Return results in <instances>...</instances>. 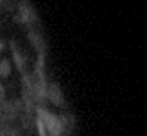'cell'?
<instances>
[{
	"label": "cell",
	"mask_w": 147,
	"mask_h": 136,
	"mask_svg": "<svg viewBox=\"0 0 147 136\" xmlns=\"http://www.w3.org/2000/svg\"><path fill=\"white\" fill-rule=\"evenodd\" d=\"M38 125H40V130H43L45 136H62L63 135L60 117L49 112L45 108L38 109Z\"/></svg>",
	"instance_id": "cell-1"
},
{
	"label": "cell",
	"mask_w": 147,
	"mask_h": 136,
	"mask_svg": "<svg viewBox=\"0 0 147 136\" xmlns=\"http://www.w3.org/2000/svg\"><path fill=\"white\" fill-rule=\"evenodd\" d=\"M14 21H18L19 24H24V25H32V24H35V22L38 21V16H36L35 8L32 6V3H30L29 0H22V2L18 3Z\"/></svg>",
	"instance_id": "cell-2"
},
{
	"label": "cell",
	"mask_w": 147,
	"mask_h": 136,
	"mask_svg": "<svg viewBox=\"0 0 147 136\" xmlns=\"http://www.w3.org/2000/svg\"><path fill=\"white\" fill-rule=\"evenodd\" d=\"M16 117H19V103H16V101H2L0 103V120L13 122Z\"/></svg>",
	"instance_id": "cell-3"
},
{
	"label": "cell",
	"mask_w": 147,
	"mask_h": 136,
	"mask_svg": "<svg viewBox=\"0 0 147 136\" xmlns=\"http://www.w3.org/2000/svg\"><path fill=\"white\" fill-rule=\"evenodd\" d=\"M46 98L55 106H63L65 104L63 90L60 89V85L57 82H51V84L46 85Z\"/></svg>",
	"instance_id": "cell-4"
},
{
	"label": "cell",
	"mask_w": 147,
	"mask_h": 136,
	"mask_svg": "<svg viewBox=\"0 0 147 136\" xmlns=\"http://www.w3.org/2000/svg\"><path fill=\"white\" fill-rule=\"evenodd\" d=\"M29 38H30V43L43 54V51H45V40H43V35L40 33V32H36V30H32L29 33Z\"/></svg>",
	"instance_id": "cell-5"
},
{
	"label": "cell",
	"mask_w": 147,
	"mask_h": 136,
	"mask_svg": "<svg viewBox=\"0 0 147 136\" xmlns=\"http://www.w3.org/2000/svg\"><path fill=\"white\" fill-rule=\"evenodd\" d=\"M11 49H13V57H14V62H16L18 68L22 71L24 66H26V57H24V54L21 52V51L14 46V44H11Z\"/></svg>",
	"instance_id": "cell-6"
},
{
	"label": "cell",
	"mask_w": 147,
	"mask_h": 136,
	"mask_svg": "<svg viewBox=\"0 0 147 136\" xmlns=\"http://www.w3.org/2000/svg\"><path fill=\"white\" fill-rule=\"evenodd\" d=\"M13 68L8 59H0V78H8L11 74Z\"/></svg>",
	"instance_id": "cell-7"
},
{
	"label": "cell",
	"mask_w": 147,
	"mask_h": 136,
	"mask_svg": "<svg viewBox=\"0 0 147 136\" xmlns=\"http://www.w3.org/2000/svg\"><path fill=\"white\" fill-rule=\"evenodd\" d=\"M2 101H5V87L0 84V103Z\"/></svg>",
	"instance_id": "cell-8"
},
{
	"label": "cell",
	"mask_w": 147,
	"mask_h": 136,
	"mask_svg": "<svg viewBox=\"0 0 147 136\" xmlns=\"http://www.w3.org/2000/svg\"><path fill=\"white\" fill-rule=\"evenodd\" d=\"M3 47H5V43H3V40H0V51L3 49Z\"/></svg>",
	"instance_id": "cell-9"
}]
</instances>
